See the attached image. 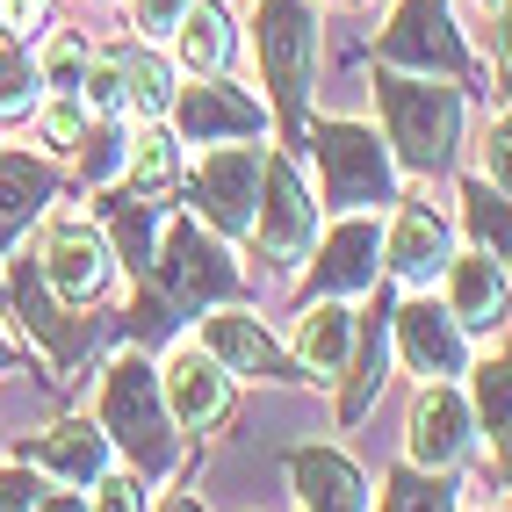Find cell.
<instances>
[{
  "label": "cell",
  "instance_id": "1",
  "mask_svg": "<svg viewBox=\"0 0 512 512\" xmlns=\"http://www.w3.org/2000/svg\"><path fill=\"white\" fill-rule=\"evenodd\" d=\"M94 426L109 433V448L130 462V476H145V484L174 476V462H181V426H174V412H166L159 368H152L145 354L109 361L101 397H94Z\"/></svg>",
  "mask_w": 512,
  "mask_h": 512
},
{
  "label": "cell",
  "instance_id": "2",
  "mask_svg": "<svg viewBox=\"0 0 512 512\" xmlns=\"http://www.w3.org/2000/svg\"><path fill=\"white\" fill-rule=\"evenodd\" d=\"M375 109H383V145L397 174H448L462 145V94L426 73H375Z\"/></svg>",
  "mask_w": 512,
  "mask_h": 512
},
{
  "label": "cell",
  "instance_id": "3",
  "mask_svg": "<svg viewBox=\"0 0 512 512\" xmlns=\"http://www.w3.org/2000/svg\"><path fill=\"white\" fill-rule=\"evenodd\" d=\"M303 152H311V166H318L325 210L361 217V210H390V202H397V159H390V145L375 138L368 123L311 116V123H303Z\"/></svg>",
  "mask_w": 512,
  "mask_h": 512
},
{
  "label": "cell",
  "instance_id": "4",
  "mask_svg": "<svg viewBox=\"0 0 512 512\" xmlns=\"http://www.w3.org/2000/svg\"><path fill=\"white\" fill-rule=\"evenodd\" d=\"M145 289L166 303V318L181 325V318L217 311V303H238V296H246V275L231 267L224 238L202 231V217H174L159 231V260H152Z\"/></svg>",
  "mask_w": 512,
  "mask_h": 512
},
{
  "label": "cell",
  "instance_id": "5",
  "mask_svg": "<svg viewBox=\"0 0 512 512\" xmlns=\"http://www.w3.org/2000/svg\"><path fill=\"white\" fill-rule=\"evenodd\" d=\"M253 51H260L267 109L303 138V123H311V80H318V0H260Z\"/></svg>",
  "mask_w": 512,
  "mask_h": 512
},
{
  "label": "cell",
  "instance_id": "6",
  "mask_svg": "<svg viewBox=\"0 0 512 512\" xmlns=\"http://www.w3.org/2000/svg\"><path fill=\"white\" fill-rule=\"evenodd\" d=\"M375 58L390 73H426V80H462L469 73V44L448 15V0H397L390 29L375 37Z\"/></svg>",
  "mask_w": 512,
  "mask_h": 512
},
{
  "label": "cell",
  "instance_id": "7",
  "mask_svg": "<svg viewBox=\"0 0 512 512\" xmlns=\"http://www.w3.org/2000/svg\"><path fill=\"white\" fill-rule=\"evenodd\" d=\"M260 174H267V152L260 145H217V152H202V166L188 174V217H202L217 238H246L253 210H260Z\"/></svg>",
  "mask_w": 512,
  "mask_h": 512
},
{
  "label": "cell",
  "instance_id": "8",
  "mask_svg": "<svg viewBox=\"0 0 512 512\" xmlns=\"http://www.w3.org/2000/svg\"><path fill=\"white\" fill-rule=\"evenodd\" d=\"M166 123H174L181 145H246L260 138L267 123H275V109H267L260 94H246L238 80H195L174 94V109H166Z\"/></svg>",
  "mask_w": 512,
  "mask_h": 512
},
{
  "label": "cell",
  "instance_id": "9",
  "mask_svg": "<svg viewBox=\"0 0 512 512\" xmlns=\"http://www.w3.org/2000/svg\"><path fill=\"white\" fill-rule=\"evenodd\" d=\"M109 238H101V224L87 217H51L44 224V246H37V275L44 289L65 303V311H87V303H101V289H109Z\"/></svg>",
  "mask_w": 512,
  "mask_h": 512
},
{
  "label": "cell",
  "instance_id": "10",
  "mask_svg": "<svg viewBox=\"0 0 512 512\" xmlns=\"http://www.w3.org/2000/svg\"><path fill=\"white\" fill-rule=\"evenodd\" d=\"M253 246L267 267H303V253L318 246V202L303 195L296 181V166L289 159H267V174H260V210H253Z\"/></svg>",
  "mask_w": 512,
  "mask_h": 512
},
{
  "label": "cell",
  "instance_id": "11",
  "mask_svg": "<svg viewBox=\"0 0 512 512\" xmlns=\"http://www.w3.org/2000/svg\"><path fill=\"white\" fill-rule=\"evenodd\" d=\"M455 260V217L440 210L433 195H397V224L383 238V267L404 282V289H426L448 275Z\"/></svg>",
  "mask_w": 512,
  "mask_h": 512
},
{
  "label": "cell",
  "instance_id": "12",
  "mask_svg": "<svg viewBox=\"0 0 512 512\" xmlns=\"http://www.w3.org/2000/svg\"><path fill=\"white\" fill-rule=\"evenodd\" d=\"M404 448H412V469H433V476H448L455 462H469V448H476L469 397L455 383H426L419 404H412V419H404Z\"/></svg>",
  "mask_w": 512,
  "mask_h": 512
},
{
  "label": "cell",
  "instance_id": "13",
  "mask_svg": "<svg viewBox=\"0 0 512 512\" xmlns=\"http://www.w3.org/2000/svg\"><path fill=\"white\" fill-rule=\"evenodd\" d=\"M390 347L404 354V368H412L419 383H455L462 361H469V332L448 318V303L412 296V303L390 318Z\"/></svg>",
  "mask_w": 512,
  "mask_h": 512
},
{
  "label": "cell",
  "instance_id": "14",
  "mask_svg": "<svg viewBox=\"0 0 512 512\" xmlns=\"http://www.w3.org/2000/svg\"><path fill=\"white\" fill-rule=\"evenodd\" d=\"M159 390H166V412H174L181 433H210L231 412V375L210 347H174L159 368Z\"/></svg>",
  "mask_w": 512,
  "mask_h": 512
},
{
  "label": "cell",
  "instance_id": "15",
  "mask_svg": "<svg viewBox=\"0 0 512 512\" xmlns=\"http://www.w3.org/2000/svg\"><path fill=\"white\" fill-rule=\"evenodd\" d=\"M202 347L224 361V375H253V383H303L289 347H275L253 311H202Z\"/></svg>",
  "mask_w": 512,
  "mask_h": 512
},
{
  "label": "cell",
  "instance_id": "16",
  "mask_svg": "<svg viewBox=\"0 0 512 512\" xmlns=\"http://www.w3.org/2000/svg\"><path fill=\"white\" fill-rule=\"evenodd\" d=\"M375 275H383V231H375V217L361 210V217H339L325 238H318V296H368L375 289Z\"/></svg>",
  "mask_w": 512,
  "mask_h": 512
},
{
  "label": "cell",
  "instance_id": "17",
  "mask_svg": "<svg viewBox=\"0 0 512 512\" xmlns=\"http://www.w3.org/2000/svg\"><path fill=\"white\" fill-rule=\"evenodd\" d=\"M440 282H448V318L462 332H505V318H512V275H505V260L455 253Z\"/></svg>",
  "mask_w": 512,
  "mask_h": 512
},
{
  "label": "cell",
  "instance_id": "18",
  "mask_svg": "<svg viewBox=\"0 0 512 512\" xmlns=\"http://www.w3.org/2000/svg\"><path fill=\"white\" fill-rule=\"evenodd\" d=\"M22 462H37V469L65 476L73 491H87V484H101V476H109L116 448H109V433H101L94 419H58V426H44V433L22 448Z\"/></svg>",
  "mask_w": 512,
  "mask_h": 512
},
{
  "label": "cell",
  "instance_id": "19",
  "mask_svg": "<svg viewBox=\"0 0 512 512\" xmlns=\"http://www.w3.org/2000/svg\"><path fill=\"white\" fill-rule=\"evenodd\" d=\"M354 332H361V318L339 296H311L303 318H296V368L318 375V383H339L347 361H354Z\"/></svg>",
  "mask_w": 512,
  "mask_h": 512
},
{
  "label": "cell",
  "instance_id": "20",
  "mask_svg": "<svg viewBox=\"0 0 512 512\" xmlns=\"http://www.w3.org/2000/svg\"><path fill=\"white\" fill-rule=\"evenodd\" d=\"M101 238H109V253L145 282L152 260H159V202L138 195V188H101Z\"/></svg>",
  "mask_w": 512,
  "mask_h": 512
},
{
  "label": "cell",
  "instance_id": "21",
  "mask_svg": "<svg viewBox=\"0 0 512 512\" xmlns=\"http://www.w3.org/2000/svg\"><path fill=\"white\" fill-rule=\"evenodd\" d=\"M289 484L303 512H368V484L339 448H296L289 455Z\"/></svg>",
  "mask_w": 512,
  "mask_h": 512
},
{
  "label": "cell",
  "instance_id": "22",
  "mask_svg": "<svg viewBox=\"0 0 512 512\" xmlns=\"http://www.w3.org/2000/svg\"><path fill=\"white\" fill-rule=\"evenodd\" d=\"M51 195H58V166L51 159L0 152V246H15L37 217H51Z\"/></svg>",
  "mask_w": 512,
  "mask_h": 512
},
{
  "label": "cell",
  "instance_id": "23",
  "mask_svg": "<svg viewBox=\"0 0 512 512\" xmlns=\"http://www.w3.org/2000/svg\"><path fill=\"white\" fill-rule=\"evenodd\" d=\"M8 296H15V311H22V325L37 332V339H44V347H51L58 361H73V354L87 347V332L73 325L80 311H65V303H58V296L44 289V275H37V253L8 267Z\"/></svg>",
  "mask_w": 512,
  "mask_h": 512
},
{
  "label": "cell",
  "instance_id": "24",
  "mask_svg": "<svg viewBox=\"0 0 512 512\" xmlns=\"http://www.w3.org/2000/svg\"><path fill=\"white\" fill-rule=\"evenodd\" d=\"M231 15L217 8V0H188V15H181V29H174V65L188 80H217L224 65H231Z\"/></svg>",
  "mask_w": 512,
  "mask_h": 512
},
{
  "label": "cell",
  "instance_id": "25",
  "mask_svg": "<svg viewBox=\"0 0 512 512\" xmlns=\"http://www.w3.org/2000/svg\"><path fill=\"white\" fill-rule=\"evenodd\" d=\"M181 181V138H174V123L166 116H152V123H138L130 130V166H123V188H138V195H166Z\"/></svg>",
  "mask_w": 512,
  "mask_h": 512
},
{
  "label": "cell",
  "instance_id": "26",
  "mask_svg": "<svg viewBox=\"0 0 512 512\" xmlns=\"http://www.w3.org/2000/svg\"><path fill=\"white\" fill-rule=\"evenodd\" d=\"M116 65H123V101H130V116L138 123H152V116H166L174 109V58L166 51H152V44H116Z\"/></svg>",
  "mask_w": 512,
  "mask_h": 512
},
{
  "label": "cell",
  "instance_id": "27",
  "mask_svg": "<svg viewBox=\"0 0 512 512\" xmlns=\"http://www.w3.org/2000/svg\"><path fill=\"white\" fill-rule=\"evenodd\" d=\"M383 361H390V325L383 318H368L354 332V361H347V397H339V419H368L375 412V397H383Z\"/></svg>",
  "mask_w": 512,
  "mask_h": 512
},
{
  "label": "cell",
  "instance_id": "28",
  "mask_svg": "<svg viewBox=\"0 0 512 512\" xmlns=\"http://www.w3.org/2000/svg\"><path fill=\"white\" fill-rule=\"evenodd\" d=\"M462 231L476 238V253L512 267V195H498L491 181H462Z\"/></svg>",
  "mask_w": 512,
  "mask_h": 512
},
{
  "label": "cell",
  "instance_id": "29",
  "mask_svg": "<svg viewBox=\"0 0 512 512\" xmlns=\"http://www.w3.org/2000/svg\"><path fill=\"white\" fill-rule=\"evenodd\" d=\"M469 412H476V433L491 440V455L512 462V361H484V368H476Z\"/></svg>",
  "mask_w": 512,
  "mask_h": 512
},
{
  "label": "cell",
  "instance_id": "30",
  "mask_svg": "<svg viewBox=\"0 0 512 512\" xmlns=\"http://www.w3.org/2000/svg\"><path fill=\"white\" fill-rule=\"evenodd\" d=\"M123 166H130V130L109 116L101 130H87V138H80V181H87V188H116Z\"/></svg>",
  "mask_w": 512,
  "mask_h": 512
},
{
  "label": "cell",
  "instance_id": "31",
  "mask_svg": "<svg viewBox=\"0 0 512 512\" xmlns=\"http://www.w3.org/2000/svg\"><path fill=\"white\" fill-rule=\"evenodd\" d=\"M383 512H455V484H440L433 469H397L383 484Z\"/></svg>",
  "mask_w": 512,
  "mask_h": 512
},
{
  "label": "cell",
  "instance_id": "32",
  "mask_svg": "<svg viewBox=\"0 0 512 512\" xmlns=\"http://www.w3.org/2000/svg\"><path fill=\"white\" fill-rule=\"evenodd\" d=\"M37 58H29V44H0V123L8 116H29L37 109Z\"/></svg>",
  "mask_w": 512,
  "mask_h": 512
},
{
  "label": "cell",
  "instance_id": "33",
  "mask_svg": "<svg viewBox=\"0 0 512 512\" xmlns=\"http://www.w3.org/2000/svg\"><path fill=\"white\" fill-rule=\"evenodd\" d=\"M37 80H44L51 94H80V80H87V44H80V37H44Z\"/></svg>",
  "mask_w": 512,
  "mask_h": 512
},
{
  "label": "cell",
  "instance_id": "34",
  "mask_svg": "<svg viewBox=\"0 0 512 512\" xmlns=\"http://www.w3.org/2000/svg\"><path fill=\"white\" fill-rule=\"evenodd\" d=\"M80 101L94 116H130V101H123V65H116V51H101V58H87V80H80Z\"/></svg>",
  "mask_w": 512,
  "mask_h": 512
},
{
  "label": "cell",
  "instance_id": "35",
  "mask_svg": "<svg viewBox=\"0 0 512 512\" xmlns=\"http://www.w3.org/2000/svg\"><path fill=\"white\" fill-rule=\"evenodd\" d=\"M37 123H44V138L58 152H80V138H87V101L80 94H51L44 109H37Z\"/></svg>",
  "mask_w": 512,
  "mask_h": 512
},
{
  "label": "cell",
  "instance_id": "36",
  "mask_svg": "<svg viewBox=\"0 0 512 512\" xmlns=\"http://www.w3.org/2000/svg\"><path fill=\"white\" fill-rule=\"evenodd\" d=\"M44 505V469L37 462H8L0 469V512H37Z\"/></svg>",
  "mask_w": 512,
  "mask_h": 512
},
{
  "label": "cell",
  "instance_id": "37",
  "mask_svg": "<svg viewBox=\"0 0 512 512\" xmlns=\"http://www.w3.org/2000/svg\"><path fill=\"white\" fill-rule=\"evenodd\" d=\"M87 512H145V476H130V469H109L94 484V505Z\"/></svg>",
  "mask_w": 512,
  "mask_h": 512
},
{
  "label": "cell",
  "instance_id": "38",
  "mask_svg": "<svg viewBox=\"0 0 512 512\" xmlns=\"http://www.w3.org/2000/svg\"><path fill=\"white\" fill-rule=\"evenodd\" d=\"M476 181H491L498 195H512V116H498L484 130V174H476Z\"/></svg>",
  "mask_w": 512,
  "mask_h": 512
},
{
  "label": "cell",
  "instance_id": "39",
  "mask_svg": "<svg viewBox=\"0 0 512 512\" xmlns=\"http://www.w3.org/2000/svg\"><path fill=\"white\" fill-rule=\"evenodd\" d=\"M44 15H51V0H0V37L8 44H37Z\"/></svg>",
  "mask_w": 512,
  "mask_h": 512
},
{
  "label": "cell",
  "instance_id": "40",
  "mask_svg": "<svg viewBox=\"0 0 512 512\" xmlns=\"http://www.w3.org/2000/svg\"><path fill=\"white\" fill-rule=\"evenodd\" d=\"M181 15H188V0H130V22H138V37H145V44L174 37Z\"/></svg>",
  "mask_w": 512,
  "mask_h": 512
},
{
  "label": "cell",
  "instance_id": "41",
  "mask_svg": "<svg viewBox=\"0 0 512 512\" xmlns=\"http://www.w3.org/2000/svg\"><path fill=\"white\" fill-rule=\"evenodd\" d=\"M491 58H498V80L512 87V0L491 8Z\"/></svg>",
  "mask_w": 512,
  "mask_h": 512
},
{
  "label": "cell",
  "instance_id": "42",
  "mask_svg": "<svg viewBox=\"0 0 512 512\" xmlns=\"http://www.w3.org/2000/svg\"><path fill=\"white\" fill-rule=\"evenodd\" d=\"M37 512H87V498H80V491H44Z\"/></svg>",
  "mask_w": 512,
  "mask_h": 512
},
{
  "label": "cell",
  "instance_id": "43",
  "mask_svg": "<svg viewBox=\"0 0 512 512\" xmlns=\"http://www.w3.org/2000/svg\"><path fill=\"white\" fill-rule=\"evenodd\" d=\"M159 512H210V505H202V498H188V491H181V498H166Z\"/></svg>",
  "mask_w": 512,
  "mask_h": 512
},
{
  "label": "cell",
  "instance_id": "44",
  "mask_svg": "<svg viewBox=\"0 0 512 512\" xmlns=\"http://www.w3.org/2000/svg\"><path fill=\"white\" fill-rule=\"evenodd\" d=\"M0 368H8V339H0Z\"/></svg>",
  "mask_w": 512,
  "mask_h": 512
},
{
  "label": "cell",
  "instance_id": "45",
  "mask_svg": "<svg viewBox=\"0 0 512 512\" xmlns=\"http://www.w3.org/2000/svg\"><path fill=\"white\" fill-rule=\"evenodd\" d=\"M484 8H498V0H484Z\"/></svg>",
  "mask_w": 512,
  "mask_h": 512
},
{
  "label": "cell",
  "instance_id": "46",
  "mask_svg": "<svg viewBox=\"0 0 512 512\" xmlns=\"http://www.w3.org/2000/svg\"><path fill=\"white\" fill-rule=\"evenodd\" d=\"M505 469H512V462H505Z\"/></svg>",
  "mask_w": 512,
  "mask_h": 512
}]
</instances>
